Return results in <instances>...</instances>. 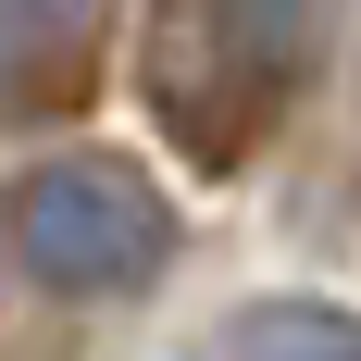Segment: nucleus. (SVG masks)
Wrapping results in <instances>:
<instances>
[{
    "label": "nucleus",
    "instance_id": "nucleus-1",
    "mask_svg": "<svg viewBox=\"0 0 361 361\" xmlns=\"http://www.w3.org/2000/svg\"><path fill=\"white\" fill-rule=\"evenodd\" d=\"M336 0H149L137 100L200 175H250L324 63Z\"/></svg>",
    "mask_w": 361,
    "mask_h": 361
},
{
    "label": "nucleus",
    "instance_id": "nucleus-2",
    "mask_svg": "<svg viewBox=\"0 0 361 361\" xmlns=\"http://www.w3.org/2000/svg\"><path fill=\"white\" fill-rule=\"evenodd\" d=\"M13 274L37 299H149L175 274V200L125 149H63L13 187Z\"/></svg>",
    "mask_w": 361,
    "mask_h": 361
},
{
    "label": "nucleus",
    "instance_id": "nucleus-3",
    "mask_svg": "<svg viewBox=\"0 0 361 361\" xmlns=\"http://www.w3.org/2000/svg\"><path fill=\"white\" fill-rule=\"evenodd\" d=\"M112 37V0H0V112H63Z\"/></svg>",
    "mask_w": 361,
    "mask_h": 361
},
{
    "label": "nucleus",
    "instance_id": "nucleus-4",
    "mask_svg": "<svg viewBox=\"0 0 361 361\" xmlns=\"http://www.w3.org/2000/svg\"><path fill=\"white\" fill-rule=\"evenodd\" d=\"M187 361H361V312L349 299H237Z\"/></svg>",
    "mask_w": 361,
    "mask_h": 361
}]
</instances>
